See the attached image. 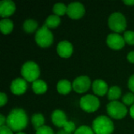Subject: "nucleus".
<instances>
[{
	"label": "nucleus",
	"mask_w": 134,
	"mask_h": 134,
	"mask_svg": "<svg viewBox=\"0 0 134 134\" xmlns=\"http://www.w3.org/2000/svg\"><path fill=\"white\" fill-rule=\"evenodd\" d=\"M28 124V117L26 111L22 108L13 109L6 118V126L13 132H21Z\"/></svg>",
	"instance_id": "obj_1"
},
{
	"label": "nucleus",
	"mask_w": 134,
	"mask_h": 134,
	"mask_svg": "<svg viewBox=\"0 0 134 134\" xmlns=\"http://www.w3.org/2000/svg\"><path fill=\"white\" fill-rule=\"evenodd\" d=\"M92 129L95 134H111L114 132L115 126L109 117L100 115L93 120Z\"/></svg>",
	"instance_id": "obj_2"
},
{
	"label": "nucleus",
	"mask_w": 134,
	"mask_h": 134,
	"mask_svg": "<svg viewBox=\"0 0 134 134\" xmlns=\"http://www.w3.org/2000/svg\"><path fill=\"white\" fill-rule=\"evenodd\" d=\"M21 75L27 82H34L38 79L40 75V69L38 64L35 61H26L21 67Z\"/></svg>",
	"instance_id": "obj_3"
},
{
	"label": "nucleus",
	"mask_w": 134,
	"mask_h": 134,
	"mask_svg": "<svg viewBox=\"0 0 134 134\" xmlns=\"http://www.w3.org/2000/svg\"><path fill=\"white\" fill-rule=\"evenodd\" d=\"M108 27L115 33L125 32L127 26V21L125 16L120 12H115L111 13L108 18Z\"/></svg>",
	"instance_id": "obj_4"
},
{
	"label": "nucleus",
	"mask_w": 134,
	"mask_h": 134,
	"mask_svg": "<svg viewBox=\"0 0 134 134\" xmlns=\"http://www.w3.org/2000/svg\"><path fill=\"white\" fill-rule=\"evenodd\" d=\"M35 40L38 46L42 48H47L53 42V35L46 26L43 25L35 32Z\"/></svg>",
	"instance_id": "obj_5"
},
{
	"label": "nucleus",
	"mask_w": 134,
	"mask_h": 134,
	"mask_svg": "<svg viewBox=\"0 0 134 134\" xmlns=\"http://www.w3.org/2000/svg\"><path fill=\"white\" fill-rule=\"evenodd\" d=\"M106 110L108 115L111 118L117 120L122 119L128 113V109L126 105L118 100L109 102L106 107Z\"/></svg>",
	"instance_id": "obj_6"
},
{
	"label": "nucleus",
	"mask_w": 134,
	"mask_h": 134,
	"mask_svg": "<svg viewBox=\"0 0 134 134\" xmlns=\"http://www.w3.org/2000/svg\"><path fill=\"white\" fill-rule=\"evenodd\" d=\"M100 105L98 97L95 95L87 94L81 97L79 100V106L84 111L87 113H93L97 111Z\"/></svg>",
	"instance_id": "obj_7"
},
{
	"label": "nucleus",
	"mask_w": 134,
	"mask_h": 134,
	"mask_svg": "<svg viewBox=\"0 0 134 134\" xmlns=\"http://www.w3.org/2000/svg\"><path fill=\"white\" fill-rule=\"evenodd\" d=\"M90 86H92L91 80L86 75H80L75 79L72 82L73 90L78 93H84L87 92Z\"/></svg>",
	"instance_id": "obj_8"
},
{
	"label": "nucleus",
	"mask_w": 134,
	"mask_h": 134,
	"mask_svg": "<svg viewBox=\"0 0 134 134\" xmlns=\"http://www.w3.org/2000/svg\"><path fill=\"white\" fill-rule=\"evenodd\" d=\"M86 13L85 7L83 4L79 2H74L68 5L67 15L72 20L81 19Z\"/></svg>",
	"instance_id": "obj_9"
},
{
	"label": "nucleus",
	"mask_w": 134,
	"mask_h": 134,
	"mask_svg": "<svg viewBox=\"0 0 134 134\" xmlns=\"http://www.w3.org/2000/svg\"><path fill=\"white\" fill-rule=\"evenodd\" d=\"M106 43L109 48L114 50H120L125 46L126 42L123 36H122L119 33L113 32L108 35Z\"/></svg>",
	"instance_id": "obj_10"
},
{
	"label": "nucleus",
	"mask_w": 134,
	"mask_h": 134,
	"mask_svg": "<svg viewBox=\"0 0 134 134\" xmlns=\"http://www.w3.org/2000/svg\"><path fill=\"white\" fill-rule=\"evenodd\" d=\"M10 91L16 96H20L25 93L27 90V82L23 78L15 79L11 82Z\"/></svg>",
	"instance_id": "obj_11"
},
{
	"label": "nucleus",
	"mask_w": 134,
	"mask_h": 134,
	"mask_svg": "<svg viewBox=\"0 0 134 134\" xmlns=\"http://www.w3.org/2000/svg\"><path fill=\"white\" fill-rule=\"evenodd\" d=\"M74 51V47L71 42L67 40L60 41L57 46V53L61 58H69L71 57Z\"/></svg>",
	"instance_id": "obj_12"
},
{
	"label": "nucleus",
	"mask_w": 134,
	"mask_h": 134,
	"mask_svg": "<svg viewBox=\"0 0 134 134\" xmlns=\"http://www.w3.org/2000/svg\"><path fill=\"white\" fill-rule=\"evenodd\" d=\"M16 11V5L11 0H2L0 2V16L7 18L12 16Z\"/></svg>",
	"instance_id": "obj_13"
},
{
	"label": "nucleus",
	"mask_w": 134,
	"mask_h": 134,
	"mask_svg": "<svg viewBox=\"0 0 134 134\" xmlns=\"http://www.w3.org/2000/svg\"><path fill=\"white\" fill-rule=\"evenodd\" d=\"M91 87L94 94L99 97H104L108 94L109 90L107 82L103 79H96L93 82Z\"/></svg>",
	"instance_id": "obj_14"
},
{
	"label": "nucleus",
	"mask_w": 134,
	"mask_h": 134,
	"mask_svg": "<svg viewBox=\"0 0 134 134\" xmlns=\"http://www.w3.org/2000/svg\"><path fill=\"white\" fill-rule=\"evenodd\" d=\"M67 119L68 118L66 114L60 109L53 111L51 115V120L53 124L59 128H63L64 126V125L68 122Z\"/></svg>",
	"instance_id": "obj_15"
},
{
	"label": "nucleus",
	"mask_w": 134,
	"mask_h": 134,
	"mask_svg": "<svg viewBox=\"0 0 134 134\" xmlns=\"http://www.w3.org/2000/svg\"><path fill=\"white\" fill-rule=\"evenodd\" d=\"M72 90V83L67 79H61L57 84V90L61 95H67Z\"/></svg>",
	"instance_id": "obj_16"
},
{
	"label": "nucleus",
	"mask_w": 134,
	"mask_h": 134,
	"mask_svg": "<svg viewBox=\"0 0 134 134\" xmlns=\"http://www.w3.org/2000/svg\"><path fill=\"white\" fill-rule=\"evenodd\" d=\"M47 89H48V86L46 82L42 79H38V80L35 81L32 83V90L35 94L38 95L44 94L47 91Z\"/></svg>",
	"instance_id": "obj_17"
},
{
	"label": "nucleus",
	"mask_w": 134,
	"mask_h": 134,
	"mask_svg": "<svg viewBox=\"0 0 134 134\" xmlns=\"http://www.w3.org/2000/svg\"><path fill=\"white\" fill-rule=\"evenodd\" d=\"M14 27L13 22L8 18H2L0 21V29L3 35L10 34Z\"/></svg>",
	"instance_id": "obj_18"
},
{
	"label": "nucleus",
	"mask_w": 134,
	"mask_h": 134,
	"mask_svg": "<svg viewBox=\"0 0 134 134\" xmlns=\"http://www.w3.org/2000/svg\"><path fill=\"white\" fill-rule=\"evenodd\" d=\"M38 24L34 19H27L23 24V30L28 34L36 32L38 31Z\"/></svg>",
	"instance_id": "obj_19"
},
{
	"label": "nucleus",
	"mask_w": 134,
	"mask_h": 134,
	"mask_svg": "<svg viewBox=\"0 0 134 134\" xmlns=\"http://www.w3.org/2000/svg\"><path fill=\"white\" fill-rule=\"evenodd\" d=\"M60 23H61L60 17L55 14H52L46 18L44 25L46 26L49 29H52V28L57 27L60 24Z\"/></svg>",
	"instance_id": "obj_20"
},
{
	"label": "nucleus",
	"mask_w": 134,
	"mask_h": 134,
	"mask_svg": "<svg viewBox=\"0 0 134 134\" xmlns=\"http://www.w3.org/2000/svg\"><path fill=\"white\" fill-rule=\"evenodd\" d=\"M122 95V90L119 86H113L109 88L108 92V99L111 101H116Z\"/></svg>",
	"instance_id": "obj_21"
},
{
	"label": "nucleus",
	"mask_w": 134,
	"mask_h": 134,
	"mask_svg": "<svg viewBox=\"0 0 134 134\" xmlns=\"http://www.w3.org/2000/svg\"><path fill=\"white\" fill-rule=\"evenodd\" d=\"M31 123L34 128L37 130L42 126H45V118L41 113H35L31 116Z\"/></svg>",
	"instance_id": "obj_22"
},
{
	"label": "nucleus",
	"mask_w": 134,
	"mask_h": 134,
	"mask_svg": "<svg viewBox=\"0 0 134 134\" xmlns=\"http://www.w3.org/2000/svg\"><path fill=\"white\" fill-rule=\"evenodd\" d=\"M67 11H68V5H66L64 3L62 2L56 3L53 7V13L58 16H61L67 14Z\"/></svg>",
	"instance_id": "obj_23"
},
{
	"label": "nucleus",
	"mask_w": 134,
	"mask_h": 134,
	"mask_svg": "<svg viewBox=\"0 0 134 134\" xmlns=\"http://www.w3.org/2000/svg\"><path fill=\"white\" fill-rule=\"evenodd\" d=\"M123 38L126 44L130 46H134L133 31H126L123 34Z\"/></svg>",
	"instance_id": "obj_24"
},
{
	"label": "nucleus",
	"mask_w": 134,
	"mask_h": 134,
	"mask_svg": "<svg viewBox=\"0 0 134 134\" xmlns=\"http://www.w3.org/2000/svg\"><path fill=\"white\" fill-rule=\"evenodd\" d=\"M74 134H95L93 129L88 126L83 125L76 129Z\"/></svg>",
	"instance_id": "obj_25"
},
{
	"label": "nucleus",
	"mask_w": 134,
	"mask_h": 134,
	"mask_svg": "<svg viewBox=\"0 0 134 134\" xmlns=\"http://www.w3.org/2000/svg\"><path fill=\"white\" fill-rule=\"evenodd\" d=\"M122 103L126 106H132L134 104V93L130 92L125 94L122 97Z\"/></svg>",
	"instance_id": "obj_26"
},
{
	"label": "nucleus",
	"mask_w": 134,
	"mask_h": 134,
	"mask_svg": "<svg viewBox=\"0 0 134 134\" xmlns=\"http://www.w3.org/2000/svg\"><path fill=\"white\" fill-rule=\"evenodd\" d=\"M35 134H55L53 129L48 126H43L36 130Z\"/></svg>",
	"instance_id": "obj_27"
},
{
	"label": "nucleus",
	"mask_w": 134,
	"mask_h": 134,
	"mask_svg": "<svg viewBox=\"0 0 134 134\" xmlns=\"http://www.w3.org/2000/svg\"><path fill=\"white\" fill-rule=\"evenodd\" d=\"M63 130H65L68 133H75V131L76 130V129H75V124L73 122H71V121H68L64 125V126L63 127Z\"/></svg>",
	"instance_id": "obj_28"
},
{
	"label": "nucleus",
	"mask_w": 134,
	"mask_h": 134,
	"mask_svg": "<svg viewBox=\"0 0 134 134\" xmlns=\"http://www.w3.org/2000/svg\"><path fill=\"white\" fill-rule=\"evenodd\" d=\"M8 101V97L5 93H0V106L3 107Z\"/></svg>",
	"instance_id": "obj_29"
},
{
	"label": "nucleus",
	"mask_w": 134,
	"mask_h": 134,
	"mask_svg": "<svg viewBox=\"0 0 134 134\" xmlns=\"http://www.w3.org/2000/svg\"><path fill=\"white\" fill-rule=\"evenodd\" d=\"M128 88L132 93H134V74L130 77L128 80Z\"/></svg>",
	"instance_id": "obj_30"
},
{
	"label": "nucleus",
	"mask_w": 134,
	"mask_h": 134,
	"mask_svg": "<svg viewBox=\"0 0 134 134\" xmlns=\"http://www.w3.org/2000/svg\"><path fill=\"white\" fill-rule=\"evenodd\" d=\"M0 134H13V132L6 125H5L0 127Z\"/></svg>",
	"instance_id": "obj_31"
},
{
	"label": "nucleus",
	"mask_w": 134,
	"mask_h": 134,
	"mask_svg": "<svg viewBox=\"0 0 134 134\" xmlns=\"http://www.w3.org/2000/svg\"><path fill=\"white\" fill-rule=\"evenodd\" d=\"M127 60L130 63L134 64V51H131L127 55Z\"/></svg>",
	"instance_id": "obj_32"
},
{
	"label": "nucleus",
	"mask_w": 134,
	"mask_h": 134,
	"mask_svg": "<svg viewBox=\"0 0 134 134\" xmlns=\"http://www.w3.org/2000/svg\"><path fill=\"white\" fill-rule=\"evenodd\" d=\"M5 122L6 123V118L3 115H0V127L5 126Z\"/></svg>",
	"instance_id": "obj_33"
},
{
	"label": "nucleus",
	"mask_w": 134,
	"mask_h": 134,
	"mask_svg": "<svg viewBox=\"0 0 134 134\" xmlns=\"http://www.w3.org/2000/svg\"><path fill=\"white\" fill-rule=\"evenodd\" d=\"M129 113H130V115L132 117V119H134V104H133L130 108V111H129Z\"/></svg>",
	"instance_id": "obj_34"
},
{
	"label": "nucleus",
	"mask_w": 134,
	"mask_h": 134,
	"mask_svg": "<svg viewBox=\"0 0 134 134\" xmlns=\"http://www.w3.org/2000/svg\"><path fill=\"white\" fill-rule=\"evenodd\" d=\"M123 3L127 5H134V0H127V1H123Z\"/></svg>",
	"instance_id": "obj_35"
},
{
	"label": "nucleus",
	"mask_w": 134,
	"mask_h": 134,
	"mask_svg": "<svg viewBox=\"0 0 134 134\" xmlns=\"http://www.w3.org/2000/svg\"><path fill=\"white\" fill-rule=\"evenodd\" d=\"M57 134H72V133H68V132H66L65 130H59V131L57 132Z\"/></svg>",
	"instance_id": "obj_36"
},
{
	"label": "nucleus",
	"mask_w": 134,
	"mask_h": 134,
	"mask_svg": "<svg viewBox=\"0 0 134 134\" xmlns=\"http://www.w3.org/2000/svg\"><path fill=\"white\" fill-rule=\"evenodd\" d=\"M16 134H26V133H23V132H19V133H16Z\"/></svg>",
	"instance_id": "obj_37"
}]
</instances>
